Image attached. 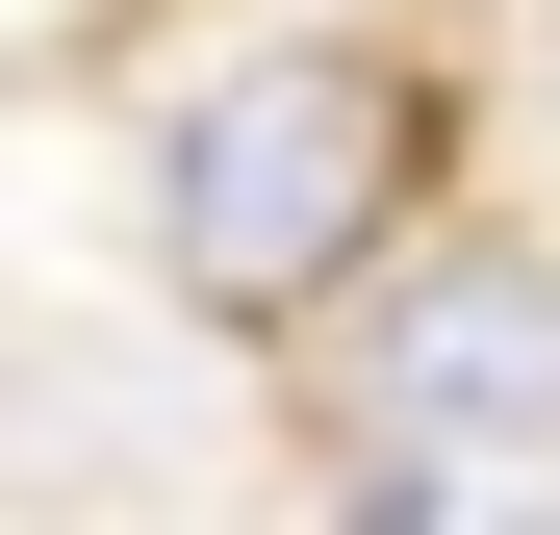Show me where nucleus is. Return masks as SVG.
<instances>
[{
  "label": "nucleus",
  "instance_id": "obj_1",
  "mask_svg": "<svg viewBox=\"0 0 560 535\" xmlns=\"http://www.w3.org/2000/svg\"><path fill=\"white\" fill-rule=\"evenodd\" d=\"M433 178H458V51H433V26L230 51L205 103L153 128V281L205 306V332H255V357H306V332L433 230Z\"/></svg>",
  "mask_w": 560,
  "mask_h": 535
},
{
  "label": "nucleus",
  "instance_id": "obj_2",
  "mask_svg": "<svg viewBox=\"0 0 560 535\" xmlns=\"http://www.w3.org/2000/svg\"><path fill=\"white\" fill-rule=\"evenodd\" d=\"M458 460H560V255L510 230L383 255V332H357V510H433Z\"/></svg>",
  "mask_w": 560,
  "mask_h": 535
}]
</instances>
